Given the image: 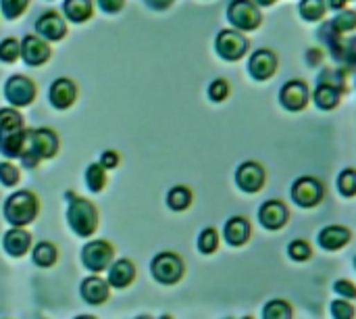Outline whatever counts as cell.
<instances>
[{
    "label": "cell",
    "mask_w": 356,
    "mask_h": 319,
    "mask_svg": "<svg viewBox=\"0 0 356 319\" xmlns=\"http://www.w3.org/2000/svg\"><path fill=\"white\" fill-rule=\"evenodd\" d=\"M227 19L240 32H254L262 24L260 9L252 0H231L227 7Z\"/></svg>",
    "instance_id": "52a82bcc"
},
{
    "label": "cell",
    "mask_w": 356,
    "mask_h": 319,
    "mask_svg": "<svg viewBox=\"0 0 356 319\" xmlns=\"http://www.w3.org/2000/svg\"><path fill=\"white\" fill-rule=\"evenodd\" d=\"M38 88L28 76H11L5 84V98L15 107H30L36 101Z\"/></svg>",
    "instance_id": "9c48e42d"
},
{
    "label": "cell",
    "mask_w": 356,
    "mask_h": 319,
    "mask_svg": "<svg viewBox=\"0 0 356 319\" xmlns=\"http://www.w3.org/2000/svg\"><path fill=\"white\" fill-rule=\"evenodd\" d=\"M53 57L51 44L42 40L40 36H26L21 40V59L30 67H40Z\"/></svg>",
    "instance_id": "2e32d148"
},
{
    "label": "cell",
    "mask_w": 356,
    "mask_h": 319,
    "mask_svg": "<svg viewBox=\"0 0 356 319\" xmlns=\"http://www.w3.org/2000/svg\"><path fill=\"white\" fill-rule=\"evenodd\" d=\"M335 186H337V192L344 198H354L356 196V169H344L337 175Z\"/></svg>",
    "instance_id": "1f68e13d"
},
{
    "label": "cell",
    "mask_w": 356,
    "mask_h": 319,
    "mask_svg": "<svg viewBox=\"0 0 356 319\" xmlns=\"http://www.w3.org/2000/svg\"><path fill=\"white\" fill-rule=\"evenodd\" d=\"M24 128V115L17 109H0V134L21 130Z\"/></svg>",
    "instance_id": "4dcf8cb0"
},
{
    "label": "cell",
    "mask_w": 356,
    "mask_h": 319,
    "mask_svg": "<svg viewBox=\"0 0 356 319\" xmlns=\"http://www.w3.org/2000/svg\"><path fill=\"white\" fill-rule=\"evenodd\" d=\"M298 9H300V17L304 21H319L325 17L327 3L325 0H302Z\"/></svg>",
    "instance_id": "f1b7e54d"
},
{
    "label": "cell",
    "mask_w": 356,
    "mask_h": 319,
    "mask_svg": "<svg viewBox=\"0 0 356 319\" xmlns=\"http://www.w3.org/2000/svg\"><path fill=\"white\" fill-rule=\"evenodd\" d=\"M21 57V42L15 38H5L0 42V61L3 63H15Z\"/></svg>",
    "instance_id": "e575fe53"
},
{
    "label": "cell",
    "mask_w": 356,
    "mask_h": 319,
    "mask_svg": "<svg viewBox=\"0 0 356 319\" xmlns=\"http://www.w3.org/2000/svg\"><path fill=\"white\" fill-rule=\"evenodd\" d=\"M312 98V92L308 90V84L302 80H290L279 90V103L290 113H300L308 107V101Z\"/></svg>",
    "instance_id": "30bf717a"
},
{
    "label": "cell",
    "mask_w": 356,
    "mask_h": 319,
    "mask_svg": "<svg viewBox=\"0 0 356 319\" xmlns=\"http://www.w3.org/2000/svg\"><path fill=\"white\" fill-rule=\"evenodd\" d=\"M346 3H348V0H346Z\"/></svg>",
    "instance_id": "f5cc1de1"
},
{
    "label": "cell",
    "mask_w": 356,
    "mask_h": 319,
    "mask_svg": "<svg viewBox=\"0 0 356 319\" xmlns=\"http://www.w3.org/2000/svg\"><path fill=\"white\" fill-rule=\"evenodd\" d=\"M250 236H252V225H250V221H248L246 217H242V215L229 217V219L225 221V225H223V240H225L229 246H233V248L244 246V244L250 240Z\"/></svg>",
    "instance_id": "ac0fdd59"
},
{
    "label": "cell",
    "mask_w": 356,
    "mask_h": 319,
    "mask_svg": "<svg viewBox=\"0 0 356 319\" xmlns=\"http://www.w3.org/2000/svg\"><path fill=\"white\" fill-rule=\"evenodd\" d=\"M277 67H279V61H277V55L269 49H260L256 51L250 61H248V74L256 80V82H267L271 80L275 74H277Z\"/></svg>",
    "instance_id": "4fadbf2b"
},
{
    "label": "cell",
    "mask_w": 356,
    "mask_h": 319,
    "mask_svg": "<svg viewBox=\"0 0 356 319\" xmlns=\"http://www.w3.org/2000/svg\"><path fill=\"white\" fill-rule=\"evenodd\" d=\"M65 200H67V223L73 230L75 236L80 238H90L100 223V215L98 209L92 200L78 196L75 192H65Z\"/></svg>",
    "instance_id": "6da1fadb"
},
{
    "label": "cell",
    "mask_w": 356,
    "mask_h": 319,
    "mask_svg": "<svg viewBox=\"0 0 356 319\" xmlns=\"http://www.w3.org/2000/svg\"><path fill=\"white\" fill-rule=\"evenodd\" d=\"M3 248L9 257H26L32 250V234L24 227H13L3 236Z\"/></svg>",
    "instance_id": "ffe728a7"
},
{
    "label": "cell",
    "mask_w": 356,
    "mask_h": 319,
    "mask_svg": "<svg viewBox=\"0 0 356 319\" xmlns=\"http://www.w3.org/2000/svg\"><path fill=\"white\" fill-rule=\"evenodd\" d=\"M86 186L90 192L98 194L105 190L107 186V171L100 163H90L88 169H86Z\"/></svg>",
    "instance_id": "83f0119b"
},
{
    "label": "cell",
    "mask_w": 356,
    "mask_h": 319,
    "mask_svg": "<svg viewBox=\"0 0 356 319\" xmlns=\"http://www.w3.org/2000/svg\"><path fill=\"white\" fill-rule=\"evenodd\" d=\"M329 7H331V9H335V11H344L346 0H329Z\"/></svg>",
    "instance_id": "bcb514c9"
},
{
    "label": "cell",
    "mask_w": 356,
    "mask_h": 319,
    "mask_svg": "<svg viewBox=\"0 0 356 319\" xmlns=\"http://www.w3.org/2000/svg\"><path fill=\"white\" fill-rule=\"evenodd\" d=\"M344 90L335 88V86H327V84H319L317 90L312 92V103L317 105V109L321 111H331L339 105Z\"/></svg>",
    "instance_id": "603a6c76"
},
{
    "label": "cell",
    "mask_w": 356,
    "mask_h": 319,
    "mask_svg": "<svg viewBox=\"0 0 356 319\" xmlns=\"http://www.w3.org/2000/svg\"><path fill=\"white\" fill-rule=\"evenodd\" d=\"M287 257H290L292 261H296V263L308 261V259L312 257V246H310V242H306V240H302V238L292 240V242L287 244Z\"/></svg>",
    "instance_id": "836d02e7"
},
{
    "label": "cell",
    "mask_w": 356,
    "mask_h": 319,
    "mask_svg": "<svg viewBox=\"0 0 356 319\" xmlns=\"http://www.w3.org/2000/svg\"><path fill=\"white\" fill-rule=\"evenodd\" d=\"M267 173L265 167L256 161H246L235 169V186L246 194H256L265 188Z\"/></svg>",
    "instance_id": "8fae6325"
},
{
    "label": "cell",
    "mask_w": 356,
    "mask_h": 319,
    "mask_svg": "<svg viewBox=\"0 0 356 319\" xmlns=\"http://www.w3.org/2000/svg\"><path fill=\"white\" fill-rule=\"evenodd\" d=\"M32 261H34L36 267H42V269L55 267L57 261H59V248L53 242L42 240V242L32 246Z\"/></svg>",
    "instance_id": "cb8c5ba5"
},
{
    "label": "cell",
    "mask_w": 356,
    "mask_h": 319,
    "mask_svg": "<svg viewBox=\"0 0 356 319\" xmlns=\"http://www.w3.org/2000/svg\"><path fill=\"white\" fill-rule=\"evenodd\" d=\"M333 292L339 296V298H344V300H356V284L352 282V279H346V277H341V279H335L333 282Z\"/></svg>",
    "instance_id": "ab89813d"
},
{
    "label": "cell",
    "mask_w": 356,
    "mask_h": 319,
    "mask_svg": "<svg viewBox=\"0 0 356 319\" xmlns=\"http://www.w3.org/2000/svg\"><path fill=\"white\" fill-rule=\"evenodd\" d=\"M119 155L115 153V150H105L103 153V157H100V165L105 167V171L107 169H115V167H119Z\"/></svg>",
    "instance_id": "7bdbcfd3"
},
{
    "label": "cell",
    "mask_w": 356,
    "mask_h": 319,
    "mask_svg": "<svg viewBox=\"0 0 356 319\" xmlns=\"http://www.w3.org/2000/svg\"><path fill=\"white\" fill-rule=\"evenodd\" d=\"M290 194L300 209H314L325 200V184L312 175H302L294 180Z\"/></svg>",
    "instance_id": "8992f818"
},
{
    "label": "cell",
    "mask_w": 356,
    "mask_h": 319,
    "mask_svg": "<svg viewBox=\"0 0 356 319\" xmlns=\"http://www.w3.org/2000/svg\"><path fill=\"white\" fill-rule=\"evenodd\" d=\"M59 153V136L51 128H38L30 130L28 134V146L26 153L21 155V163L28 169H36L40 161L53 159Z\"/></svg>",
    "instance_id": "3957f363"
},
{
    "label": "cell",
    "mask_w": 356,
    "mask_h": 319,
    "mask_svg": "<svg viewBox=\"0 0 356 319\" xmlns=\"http://www.w3.org/2000/svg\"><path fill=\"white\" fill-rule=\"evenodd\" d=\"M306 61H308V65H317V63L321 61V51H310V53H306Z\"/></svg>",
    "instance_id": "f6af8a7d"
},
{
    "label": "cell",
    "mask_w": 356,
    "mask_h": 319,
    "mask_svg": "<svg viewBox=\"0 0 356 319\" xmlns=\"http://www.w3.org/2000/svg\"><path fill=\"white\" fill-rule=\"evenodd\" d=\"M329 28L341 36V34H348V32H354L356 30V13L354 11H339L331 21H329Z\"/></svg>",
    "instance_id": "f546056e"
},
{
    "label": "cell",
    "mask_w": 356,
    "mask_h": 319,
    "mask_svg": "<svg viewBox=\"0 0 356 319\" xmlns=\"http://www.w3.org/2000/svg\"><path fill=\"white\" fill-rule=\"evenodd\" d=\"M198 250L202 255H213L217 252L219 248V232L215 227H204L200 234H198Z\"/></svg>",
    "instance_id": "d6a6232c"
},
{
    "label": "cell",
    "mask_w": 356,
    "mask_h": 319,
    "mask_svg": "<svg viewBox=\"0 0 356 319\" xmlns=\"http://www.w3.org/2000/svg\"><path fill=\"white\" fill-rule=\"evenodd\" d=\"M21 180V171L17 169V165L5 161L0 163V184L7 186V188H15Z\"/></svg>",
    "instance_id": "74e56055"
},
{
    "label": "cell",
    "mask_w": 356,
    "mask_h": 319,
    "mask_svg": "<svg viewBox=\"0 0 356 319\" xmlns=\"http://www.w3.org/2000/svg\"><path fill=\"white\" fill-rule=\"evenodd\" d=\"M75 98H78V86L69 78H59L48 88V103L57 111H67L69 107H73Z\"/></svg>",
    "instance_id": "9a60e30c"
},
{
    "label": "cell",
    "mask_w": 356,
    "mask_h": 319,
    "mask_svg": "<svg viewBox=\"0 0 356 319\" xmlns=\"http://www.w3.org/2000/svg\"><path fill=\"white\" fill-rule=\"evenodd\" d=\"M352 240V232L346 227V225H325L319 236H317V242L323 250H339L344 246H348Z\"/></svg>",
    "instance_id": "d6986e66"
},
{
    "label": "cell",
    "mask_w": 356,
    "mask_h": 319,
    "mask_svg": "<svg viewBox=\"0 0 356 319\" xmlns=\"http://www.w3.org/2000/svg\"><path fill=\"white\" fill-rule=\"evenodd\" d=\"M290 221V209L283 200H277V198H271V200H265L258 209V223L269 230V232H277L281 230L285 223Z\"/></svg>",
    "instance_id": "7c38bea8"
},
{
    "label": "cell",
    "mask_w": 356,
    "mask_h": 319,
    "mask_svg": "<svg viewBox=\"0 0 356 319\" xmlns=\"http://www.w3.org/2000/svg\"><path fill=\"white\" fill-rule=\"evenodd\" d=\"M80 296L84 302L92 304V307H98V304H105L111 296V286L105 277L92 273L88 277L82 279L80 284Z\"/></svg>",
    "instance_id": "5bb4252c"
},
{
    "label": "cell",
    "mask_w": 356,
    "mask_h": 319,
    "mask_svg": "<svg viewBox=\"0 0 356 319\" xmlns=\"http://www.w3.org/2000/svg\"><path fill=\"white\" fill-rule=\"evenodd\" d=\"M40 213V200L30 190H17L7 196L3 205V215L11 227H26L36 221Z\"/></svg>",
    "instance_id": "7a4b0ae2"
},
{
    "label": "cell",
    "mask_w": 356,
    "mask_h": 319,
    "mask_svg": "<svg viewBox=\"0 0 356 319\" xmlns=\"http://www.w3.org/2000/svg\"><path fill=\"white\" fill-rule=\"evenodd\" d=\"M30 7V0H0V9L7 19H19L26 9Z\"/></svg>",
    "instance_id": "d590c367"
},
{
    "label": "cell",
    "mask_w": 356,
    "mask_h": 319,
    "mask_svg": "<svg viewBox=\"0 0 356 319\" xmlns=\"http://www.w3.org/2000/svg\"><path fill=\"white\" fill-rule=\"evenodd\" d=\"M134 319H152L150 315H140V317H134Z\"/></svg>",
    "instance_id": "681fc988"
},
{
    "label": "cell",
    "mask_w": 356,
    "mask_h": 319,
    "mask_svg": "<svg viewBox=\"0 0 356 319\" xmlns=\"http://www.w3.org/2000/svg\"><path fill=\"white\" fill-rule=\"evenodd\" d=\"M63 11L69 21L84 24L94 15V5H92V0H65Z\"/></svg>",
    "instance_id": "d4e9b609"
},
{
    "label": "cell",
    "mask_w": 356,
    "mask_h": 319,
    "mask_svg": "<svg viewBox=\"0 0 356 319\" xmlns=\"http://www.w3.org/2000/svg\"><path fill=\"white\" fill-rule=\"evenodd\" d=\"M260 319H294V307L285 298H271L262 304Z\"/></svg>",
    "instance_id": "484cf974"
},
{
    "label": "cell",
    "mask_w": 356,
    "mask_h": 319,
    "mask_svg": "<svg viewBox=\"0 0 356 319\" xmlns=\"http://www.w3.org/2000/svg\"><path fill=\"white\" fill-rule=\"evenodd\" d=\"M159 319H171V317H169V315H161Z\"/></svg>",
    "instance_id": "f907efd6"
},
{
    "label": "cell",
    "mask_w": 356,
    "mask_h": 319,
    "mask_svg": "<svg viewBox=\"0 0 356 319\" xmlns=\"http://www.w3.org/2000/svg\"><path fill=\"white\" fill-rule=\"evenodd\" d=\"M109 275H107V282L111 288H117V290H123V288H130L136 279V265L130 261V259H117L113 261V265L107 269Z\"/></svg>",
    "instance_id": "7402d4cb"
},
{
    "label": "cell",
    "mask_w": 356,
    "mask_h": 319,
    "mask_svg": "<svg viewBox=\"0 0 356 319\" xmlns=\"http://www.w3.org/2000/svg\"><path fill=\"white\" fill-rule=\"evenodd\" d=\"M82 265L90 271V273H103L107 271L113 261H115V248L109 240H90L88 244H84L82 248Z\"/></svg>",
    "instance_id": "5b68a950"
},
{
    "label": "cell",
    "mask_w": 356,
    "mask_h": 319,
    "mask_svg": "<svg viewBox=\"0 0 356 319\" xmlns=\"http://www.w3.org/2000/svg\"><path fill=\"white\" fill-rule=\"evenodd\" d=\"M73 319H96L94 315H78V317H73Z\"/></svg>",
    "instance_id": "c3c4849f"
},
{
    "label": "cell",
    "mask_w": 356,
    "mask_h": 319,
    "mask_svg": "<svg viewBox=\"0 0 356 319\" xmlns=\"http://www.w3.org/2000/svg\"><path fill=\"white\" fill-rule=\"evenodd\" d=\"M329 313L333 319H354L356 317V309L350 300H344V298H335L331 300L329 304Z\"/></svg>",
    "instance_id": "8d00e7d4"
},
{
    "label": "cell",
    "mask_w": 356,
    "mask_h": 319,
    "mask_svg": "<svg viewBox=\"0 0 356 319\" xmlns=\"http://www.w3.org/2000/svg\"><path fill=\"white\" fill-rule=\"evenodd\" d=\"M250 49V42L246 40V36H242V32H235V30H223L217 34V40H215V51L217 55L223 59V61H229V63H235L240 61Z\"/></svg>",
    "instance_id": "ba28073f"
},
{
    "label": "cell",
    "mask_w": 356,
    "mask_h": 319,
    "mask_svg": "<svg viewBox=\"0 0 356 319\" xmlns=\"http://www.w3.org/2000/svg\"><path fill=\"white\" fill-rule=\"evenodd\" d=\"M98 7L109 15H115L125 7V0H98Z\"/></svg>",
    "instance_id": "60d3db41"
},
{
    "label": "cell",
    "mask_w": 356,
    "mask_h": 319,
    "mask_svg": "<svg viewBox=\"0 0 356 319\" xmlns=\"http://www.w3.org/2000/svg\"><path fill=\"white\" fill-rule=\"evenodd\" d=\"M150 273H152V277L159 284L173 286V284H177L184 277L186 263H184V259L177 252L165 250V252L154 255V259L150 261Z\"/></svg>",
    "instance_id": "277c9868"
},
{
    "label": "cell",
    "mask_w": 356,
    "mask_h": 319,
    "mask_svg": "<svg viewBox=\"0 0 356 319\" xmlns=\"http://www.w3.org/2000/svg\"><path fill=\"white\" fill-rule=\"evenodd\" d=\"M36 32L46 42H59L67 36V24L57 11H48L36 21Z\"/></svg>",
    "instance_id": "e0dca14e"
},
{
    "label": "cell",
    "mask_w": 356,
    "mask_h": 319,
    "mask_svg": "<svg viewBox=\"0 0 356 319\" xmlns=\"http://www.w3.org/2000/svg\"><path fill=\"white\" fill-rule=\"evenodd\" d=\"M354 271H356V257H354Z\"/></svg>",
    "instance_id": "816d5d0a"
},
{
    "label": "cell",
    "mask_w": 356,
    "mask_h": 319,
    "mask_svg": "<svg viewBox=\"0 0 356 319\" xmlns=\"http://www.w3.org/2000/svg\"><path fill=\"white\" fill-rule=\"evenodd\" d=\"M144 3L148 5V7H152V9H157V11H163V9H167L173 0H144Z\"/></svg>",
    "instance_id": "ee69618b"
},
{
    "label": "cell",
    "mask_w": 356,
    "mask_h": 319,
    "mask_svg": "<svg viewBox=\"0 0 356 319\" xmlns=\"http://www.w3.org/2000/svg\"><path fill=\"white\" fill-rule=\"evenodd\" d=\"M252 3H254L256 7H271V5L277 3V0H252Z\"/></svg>",
    "instance_id": "7dc6e473"
},
{
    "label": "cell",
    "mask_w": 356,
    "mask_h": 319,
    "mask_svg": "<svg viewBox=\"0 0 356 319\" xmlns=\"http://www.w3.org/2000/svg\"><path fill=\"white\" fill-rule=\"evenodd\" d=\"M28 134H30V130H26V128L0 134V155L7 159H21V155L26 153V146H28Z\"/></svg>",
    "instance_id": "44dd1931"
},
{
    "label": "cell",
    "mask_w": 356,
    "mask_h": 319,
    "mask_svg": "<svg viewBox=\"0 0 356 319\" xmlns=\"http://www.w3.org/2000/svg\"><path fill=\"white\" fill-rule=\"evenodd\" d=\"M227 96H229V82L223 78L213 80L208 86V98L213 103H223V101H227Z\"/></svg>",
    "instance_id": "f35d334b"
},
{
    "label": "cell",
    "mask_w": 356,
    "mask_h": 319,
    "mask_svg": "<svg viewBox=\"0 0 356 319\" xmlns=\"http://www.w3.org/2000/svg\"><path fill=\"white\" fill-rule=\"evenodd\" d=\"M341 61L356 69V38H352L348 44H344V57H341Z\"/></svg>",
    "instance_id": "b9f144b4"
},
{
    "label": "cell",
    "mask_w": 356,
    "mask_h": 319,
    "mask_svg": "<svg viewBox=\"0 0 356 319\" xmlns=\"http://www.w3.org/2000/svg\"><path fill=\"white\" fill-rule=\"evenodd\" d=\"M194 200V194L188 186H173L169 192H167V207L175 213H181L186 209H190Z\"/></svg>",
    "instance_id": "4316f807"
}]
</instances>
